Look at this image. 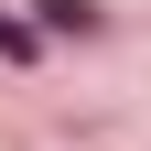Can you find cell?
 Segmentation results:
<instances>
[{"label":"cell","instance_id":"obj_1","mask_svg":"<svg viewBox=\"0 0 151 151\" xmlns=\"http://www.w3.org/2000/svg\"><path fill=\"white\" fill-rule=\"evenodd\" d=\"M43 11V32H97V0H32Z\"/></svg>","mask_w":151,"mask_h":151},{"label":"cell","instance_id":"obj_2","mask_svg":"<svg viewBox=\"0 0 151 151\" xmlns=\"http://www.w3.org/2000/svg\"><path fill=\"white\" fill-rule=\"evenodd\" d=\"M32 43H43V32H32L22 11H0V65H32Z\"/></svg>","mask_w":151,"mask_h":151}]
</instances>
